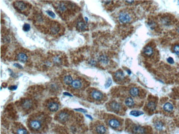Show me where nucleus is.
I'll return each mask as SVG.
<instances>
[{
  "label": "nucleus",
  "instance_id": "nucleus-1",
  "mask_svg": "<svg viewBox=\"0 0 179 134\" xmlns=\"http://www.w3.org/2000/svg\"><path fill=\"white\" fill-rule=\"evenodd\" d=\"M174 124L167 117L156 116L153 119V134H171Z\"/></svg>",
  "mask_w": 179,
  "mask_h": 134
},
{
  "label": "nucleus",
  "instance_id": "nucleus-2",
  "mask_svg": "<svg viewBox=\"0 0 179 134\" xmlns=\"http://www.w3.org/2000/svg\"><path fill=\"white\" fill-rule=\"evenodd\" d=\"M47 122L43 116H36L29 120V128L34 133H42L45 130Z\"/></svg>",
  "mask_w": 179,
  "mask_h": 134
},
{
  "label": "nucleus",
  "instance_id": "nucleus-3",
  "mask_svg": "<svg viewBox=\"0 0 179 134\" xmlns=\"http://www.w3.org/2000/svg\"><path fill=\"white\" fill-rule=\"evenodd\" d=\"M127 130L131 134H153V129L149 126H143L130 122Z\"/></svg>",
  "mask_w": 179,
  "mask_h": 134
},
{
  "label": "nucleus",
  "instance_id": "nucleus-4",
  "mask_svg": "<svg viewBox=\"0 0 179 134\" xmlns=\"http://www.w3.org/2000/svg\"><path fill=\"white\" fill-rule=\"evenodd\" d=\"M159 108L165 117L171 116L175 112L174 104L168 99H162L159 103Z\"/></svg>",
  "mask_w": 179,
  "mask_h": 134
},
{
  "label": "nucleus",
  "instance_id": "nucleus-5",
  "mask_svg": "<svg viewBox=\"0 0 179 134\" xmlns=\"http://www.w3.org/2000/svg\"><path fill=\"white\" fill-rule=\"evenodd\" d=\"M142 54L147 60H158V51L156 49L155 46H154L153 44L151 43L144 46Z\"/></svg>",
  "mask_w": 179,
  "mask_h": 134
},
{
  "label": "nucleus",
  "instance_id": "nucleus-6",
  "mask_svg": "<svg viewBox=\"0 0 179 134\" xmlns=\"http://www.w3.org/2000/svg\"><path fill=\"white\" fill-rule=\"evenodd\" d=\"M158 101V99L156 97H154L153 96H149L148 99L147 100L145 104L144 108V111L150 115L153 114L157 108Z\"/></svg>",
  "mask_w": 179,
  "mask_h": 134
},
{
  "label": "nucleus",
  "instance_id": "nucleus-7",
  "mask_svg": "<svg viewBox=\"0 0 179 134\" xmlns=\"http://www.w3.org/2000/svg\"><path fill=\"white\" fill-rule=\"evenodd\" d=\"M108 125L115 130H122L123 128V121L122 119L115 116L110 115L107 119Z\"/></svg>",
  "mask_w": 179,
  "mask_h": 134
},
{
  "label": "nucleus",
  "instance_id": "nucleus-8",
  "mask_svg": "<svg viewBox=\"0 0 179 134\" xmlns=\"http://www.w3.org/2000/svg\"><path fill=\"white\" fill-rule=\"evenodd\" d=\"M160 24L165 27H168L174 24L175 19L174 16L172 15H162L159 19Z\"/></svg>",
  "mask_w": 179,
  "mask_h": 134
},
{
  "label": "nucleus",
  "instance_id": "nucleus-9",
  "mask_svg": "<svg viewBox=\"0 0 179 134\" xmlns=\"http://www.w3.org/2000/svg\"><path fill=\"white\" fill-rule=\"evenodd\" d=\"M132 12L129 11H123L118 15V20L123 24H127L133 19Z\"/></svg>",
  "mask_w": 179,
  "mask_h": 134
},
{
  "label": "nucleus",
  "instance_id": "nucleus-10",
  "mask_svg": "<svg viewBox=\"0 0 179 134\" xmlns=\"http://www.w3.org/2000/svg\"><path fill=\"white\" fill-rule=\"evenodd\" d=\"M107 108L110 110L116 113H120L123 112V107L121 104L116 101H113L107 104Z\"/></svg>",
  "mask_w": 179,
  "mask_h": 134
},
{
  "label": "nucleus",
  "instance_id": "nucleus-11",
  "mask_svg": "<svg viewBox=\"0 0 179 134\" xmlns=\"http://www.w3.org/2000/svg\"><path fill=\"white\" fill-rule=\"evenodd\" d=\"M93 131L95 134H105L107 132V129L105 125L102 123L98 122L93 125Z\"/></svg>",
  "mask_w": 179,
  "mask_h": 134
},
{
  "label": "nucleus",
  "instance_id": "nucleus-12",
  "mask_svg": "<svg viewBox=\"0 0 179 134\" xmlns=\"http://www.w3.org/2000/svg\"><path fill=\"white\" fill-rule=\"evenodd\" d=\"M143 90H141V89L136 86H132L131 87L129 90H128V93L130 95L131 97H133L135 99H141L143 97V94H142Z\"/></svg>",
  "mask_w": 179,
  "mask_h": 134
},
{
  "label": "nucleus",
  "instance_id": "nucleus-13",
  "mask_svg": "<svg viewBox=\"0 0 179 134\" xmlns=\"http://www.w3.org/2000/svg\"><path fill=\"white\" fill-rule=\"evenodd\" d=\"M90 95L92 99L97 101H100L104 99V95L102 94V92L97 90H93L91 92Z\"/></svg>",
  "mask_w": 179,
  "mask_h": 134
},
{
  "label": "nucleus",
  "instance_id": "nucleus-14",
  "mask_svg": "<svg viewBox=\"0 0 179 134\" xmlns=\"http://www.w3.org/2000/svg\"><path fill=\"white\" fill-rule=\"evenodd\" d=\"M57 118L62 123H66L69 120L70 115L66 112L61 111L57 115Z\"/></svg>",
  "mask_w": 179,
  "mask_h": 134
},
{
  "label": "nucleus",
  "instance_id": "nucleus-15",
  "mask_svg": "<svg viewBox=\"0 0 179 134\" xmlns=\"http://www.w3.org/2000/svg\"><path fill=\"white\" fill-rule=\"evenodd\" d=\"M114 79L118 83H121L124 81L125 79V76L122 70H119L115 73Z\"/></svg>",
  "mask_w": 179,
  "mask_h": 134
},
{
  "label": "nucleus",
  "instance_id": "nucleus-16",
  "mask_svg": "<svg viewBox=\"0 0 179 134\" xmlns=\"http://www.w3.org/2000/svg\"><path fill=\"white\" fill-rule=\"evenodd\" d=\"M47 107V109L51 112H56L59 109V104L54 101H51L48 102Z\"/></svg>",
  "mask_w": 179,
  "mask_h": 134
},
{
  "label": "nucleus",
  "instance_id": "nucleus-17",
  "mask_svg": "<svg viewBox=\"0 0 179 134\" xmlns=\"http://www.w3.org/2000/svg\"><path fill=\"white\" fill-rule=\"evenodd\" d=\"M125 104L128 108H133L136 106V100L133 97L128 96L125 99Z\"/></svg>",
  "mask_w": 179,
  "mask_h": 134
},
{
  "label": "nucleus",
  "instance_id": "nucleus-18",
  "mask_svg": "<svg viewBox=\"0 0 179 134\" xmlns=\"http://www.w3.org/2000/svg\"><path fill=\"white\" fill-rule=\"evenodd\" d=\"M13 133L14 134H28V131L23 126H16L13 129Z\"/></svg>",
  "mask_w": 179,
  "mask_h": 134
},
{
  "label": "nucleus",
  "instance_id": "nucleus-19",
  "mask_svg": "<svg viewBox=\"0 0 179 134\" xmlns=\"http://www.w3.org/2000/svg\"><path fill=\"white\" fill-rule=\"evenodd\" d=\"M21 106L23 109L27 110L31 109L33 106V102L31 100L29 99H26L23 101L21 103Z\"/></svg>",
  "mask_w": 179,
  "mask_h": 134
},
{
  "label": "nucleus",
  "instance_id": "nucleus-20",
  "mask_svg": "<svg viewBox=\"0 0 179 134\" xmlns=\"http://www.w3.org/2000/svg\"><path fill=\"white\" fill-rule=\"evenodd\" d=\"M82 81L79 79L74 80L71 84L72 87L75 90L80 89L82 88Z\"/></svg>",
  "mask_w": 179,
  "mask_h": 134
},
{
  "label": "nucleus",
  "instance_id": "nucleus-21",
  "mask_svg": "<svg viewBox=\"0 0 179 134\" xmlns=\"http://www.w3.org/2000/svg\"><path fill=\"white\" fill-rule=\"evenodd\" d=\"M17 58L21 63H26L28 60V57L25 53L21 52L17 55Z\"/></svg>",
  "mask_w": 179,
  "mask_h": 134
},
{
  "label": "nucleus",
  "instance_id": "nucleus-22",
  "mask_svg": "<svg viewBox=\"0 0 179 134\" xmlns=\"http://www.w3.org/2000/svg\"><path fill=\"white\" fill-rule=\"evenodd\" d=\"M73 81V80L72 77L71 75H69L65 76V77L63 79V83L66 85H71Z\"/></svg>",
  "mask_w": 179,
  "mask_h": 134
},
{
  "label": "nucleus",
  "instance_id": "nucleus-23",
  "mask_svg": "<svg viewBox=\"0 0 179 134\" xmlns=\"http://www.w3.org/2000/svg\"><path fill=\"white\" fill-rule=\"evenodd\" d=\"M15 6L19 10H24L26 9V4L22 1H17L15 2Z\"/></svg>",
  "mask_w": 179,
  "mask_h": 134
},
{
  "label": "nucleus",
  "instance_id": "nucleus-24",
  "mask_svg": "<svg viewBox=\"0 0 179 134\" xmlns=\"http://www.w3.org/2000/svg\"><path fill=\"white\" fill-rule=\"evenodd\" d=\"M99 60L100 63H102L103 65H107L109 63V58L107 56L105 55H101L99 57Z\"/></svg>",
  "mask_w": 179,
  "mask_h": 134
},
{
  "label": "nucleus",
  "instance_id": "nucleus-25",
  "mask_svg": "<svg viewBox=\"0 0 179 134\" xmlns=\"http://www.w3.org/2000/svg\"><path fill=\"white\" fill-rule=\"evenodd\" d=\"M77 28L79 30H84L87 29V24L82 21H80L77 23Z\"/></svg>",
  "mask_w": 179,
  "mask_h": 134
},
{
  "label": "nucleus",
  "instance_id": "nucleus-26",
  "mask_svg": "<svg viewBox=\"0 0 179 134\" xmlns=\"http://www.w3.org/2000/svg\"><path fill=\"white\" fill-rule=\"evenodd\" d=\"M130 114L131 115H132L134 117H138V116H140L141 115H143V112H141V111H139V110H132Z\"/></svg>",
  "mask_w": 179,
  "mask_h": 134
},
{
  "label": "nucleus",
  "instance_id": "nucleus-27",
  "mask_svg": "<svg viewBox=\"0 0 179 134\" xmlns=\"http://www.w3.org/2000/svg\"><path fill=\"white\" fill-rule=\"evenodd\" d=\"M173 51L174 53L179 56V44H176L173 46Z\"/></svg>",
  "mask_w": 179,
  "mask_h": 134
},
{
  "label": "nucleus",
  "instance_id": "nucleus-28",
  "mask_svg": "<svg viewBox=\"0 0 179 134\" xmlns=\"http://www.w3.org/2000/svg\"><path fill=\"white\" fill-rule=\"evenodd\" d=\"M148 25L152 29H155V28L157 26V24L156 22H155L154 20H150L149 21Z\"/></svg>",
  "mask_w": 179,
  "mask_h": 134
},
{
  "label": "nucleus",
  "instance_id": "nucleus-29",
  "mask_svg": "<svg viewBox=\"0 0 179 134\" xmlns=\"http://www.w3.org/2000/svg\"><path fill=\"white\" fill-rule=\"evenodd\" d=\"M59 31V28L57 25H54L51 27V31L53 34H56Z\"/></svg>",
  "mask_w": 179,
  "mask_h": 134
},
{
  "label": "nucleus",
  "instance_id": "nucleus-30",
  "mask_svg": "<svg viewBox=\"0 0 179 134\" xmlns=\"http://www.w3.org/2000/svg\"><path fill=\"white\" fill-rule=\"evenodd\" d=\"M23 30H24V31L28 32V31H29L30 30V29H31V25H29V24L26 23V24H24V25H23Z\"/></svg>",
  "mask_w": 179,
  "mask_h": 134
},
{
  "label": "nucleus",
  "instance_id": "nucleus-31",
  "mask_svg": "<svg viewBox=\"0 0 179 134\" xmlns=\"http://www.w3.org/2000/svg\"><path fill=\"white\" fill-rule=\"evenodd\" d=\"M176 115H175V120L176 122L177 125H179V106L178 107V109L176 112H175Z\"/></svg>",
  "mask_w": 179,
  "mask_h": 134
},
{
  "label": "nucleus",
  "instance_id": "nucleus-32",
  "mask_svg": "<svg viewBox=\"0 0 179 134\" xmlns=\"http://www.w3.org/2000/svg\"><path fill=\"white\" fill-rule=\"evenodd\" d=\"M59 9L61 12H63V11L66 10V6L63 3H60L59 5Z\"/></svg>",
  "mask_w": 179,
  "mask_h": 134
},
{
  "label": "nucleus",
  "instance_id": "nucleus-33",
  "mask_svg": "<svg viewBox=\"0 0 179 134\" xmlns=\"http://www.w3.org/2000/svg\"><path fill=\"white\" fill-rule=\"evenodd\" d=\"M111 84H112V80H111L110 78H109L107 79V81L105 84V87L106 89H107V88L109 87L110 86V85H111Z\"/></svg>",
  "mask_w": 179,
  "mask_h": 134
},
{
  "label": "nucleus",
  "instance_id": "nucleus-34",
  "mask_svg": "<svg viewBox=\"0 0 179 134\" xmlns=\"http://www.w3.org/2000/svg\"><path fill=\"white\" fill-rule=\"evenodd\" d=\"M46 13L48 15H49L50 17H51V18H55V17H56L55 14L51 10H47Z\"/></svg>",
  "mask_w": 179,
  "mask_h": 134
},
{
  "label": "nucleus",
  "instance_id": "nucleus-35",
  "mask_svg": "<svg viewBox=\"0 0 179 134\" xmlns=\"http://www.w3.org/2000/svg\"><path fill=\"white\" fill-rule=\"evenodd\" d=\"M175 33H176V36L179 37V24H177L176 26V28H175Z\"/></svg>",
  "mask_w": 179,
  "mask_h": 134
},
{
  "label": "nucleus",
  "instance_id": "nucleus-36",
  "mask_svg": "<svg viewBox=\"0 0 179 134\" xmlns=\"http://www.w3.org/2000/svg\"><path fill=\"white\" fill-rule=\"evenodd\" d=\"M75 110L77 111V112H81L83 113H86L87 110L86 109H83V108H78V109H75Z\"/></svg>",
  "mask_w": 179,
  "mask_h": 134
},
{
  "label": "nucleus",
  "instance_id": "nucleus-37",
  "mask_svg": "<svg viewBox=\"0 0 179 134\" xmlns=\"http://www.w3.org/2000/svg\"><path fill=\"white\" fill-rule=\"evenodd\" d=\"M167 60H168V63H169L170 64H173L174 63V60H173V58H171V57H169V58H168Z\"/></svg>",
  "mask_w": 179,
  "mask_h": 134
},
{
  "label": "nucleus",
  "instance_id": "nucleus-38",
  "mask_svg": "<svg viewBox=\"0 0 179 134\" xmlns=\"http://www.w3.org/2000/svg\"><path fill=\"white\" fill-rule=\"evenodd\" d=\"M14 67H15L16 68H19V69H23V67L21 65H20V64H18V63H15L14 65Z\"/></svg>",
  "mask_w": 179,
  "mask_h": 134
},
{
  "label": "nucleus",
  "instance_id": "nucleus-39",
  "mask_svg": "<svg viewBox=\"0 0 179 134\" xmlns=\"http://www.w3.org/2000/svg\"><path fill=\"white\" fill-rule=\"evenodd\" d=\"M17 89V86L16 85H14V86H11L10 87H8V89L10 90H15Z\"/></svg>",
  "mask_w": 179,
  "mask_h": 134
},
{
  "label": "nucleus",
  "instance_id": "nucleus-40",
  "mask_svg": "<svg viewBox=\"0 0 179 134\" xmlns=\"http://www.w3.org/2000/svg\"><path fill=\"white\" fill-rule=\"evenodd\" d=\"M54 61L55 63H59L60 62V60L58 57H56L54 58Z\"/></svg>",
  "mask_w": 179,
  "mask_h": 134
},
{
  "label": "nucleus",
  "instance_id": "nucleus-41",
  "mask_svg": "<svg viewBox=\"0 0 179 134\" xmlns=\"http://www.w3.org/2000/svg\"><path fill=\"white\" fill-rule=\"evenodd\" d=\"M63 94L64 95H65V96H71L72 97V95L71 94H70V93H68V92H63Z\"/></svg>",
  "mask_w": 179,
  "mask_h": 134
},
{
  "label": "nucleus",
  "instance_id": "nucleus-42",
  "mask_svg": "<svg viewBox=\"0 0 179 134\" xmlns=\"http://www.w3.org/2000/svg\"><path fill=\"white\" fill-rule=\"evenodd\" d=\"M126 71L127 72L128 74H131V70H130L127 69L126 70Z\"/></svg>",
  "mask_w": 179,
  "mask_h": 134
},
{
  "label": "nucleus",
  "instance_id": "nucleus-43",
  "mask_svg": "<svg viewBox=\"0 0 179 134\" xmlns=\"http://www.w3.org/2000/svg\"><path fill=\"white\" fill-rule=\"evenodd\" d=\"M86 116H87V117H88V118H89L91 119H92V118L90 116V115H86Z\"/></svg>",
  "mask_w": 179,
  "mask_h": 134
},
{
  "label": "nucleus",
  "instance_id": "nucleus-44",
  "mask_svg": "<svg viewBox=\"0 0 179 134\" xmlns=\"http://www.w3.org/2000/svg\"><path fill=\"white\" fill-rule=\"evenodd\" d=\"M85 19H86V22H88V18H87V17H85Z\"/></svg>",
  "mask_w": 179,
  "mask_h": 134
}]
</instances>
